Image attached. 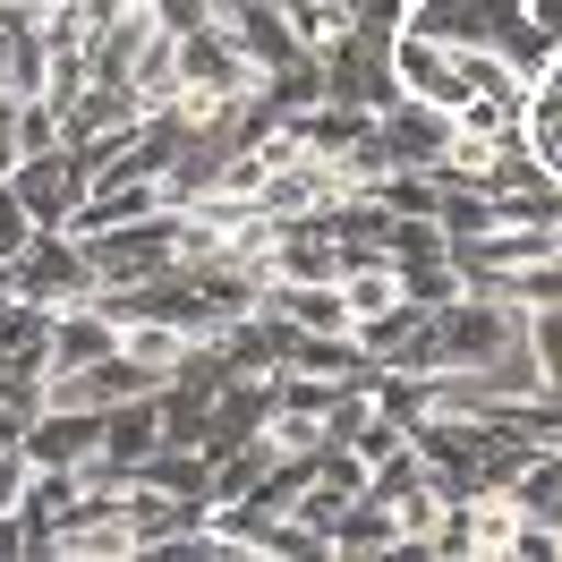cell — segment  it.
Segmentation results:
<instances>
[{
	"label": "cell",
	"mask_w": 562,
	"mask_h": 562,
	"mask_svg": "<svg viewBox=\"0 0 562 562\" xmlns=\"http://www.w3.org/2000/svg\"><path fill=\"white\" fill-rule=\"evenodd\" d=\"M520 137H528V162L546 179H562V43L537 60V77H528L520 94Z\"/></svg>",
	"instance_id": "cell-1"
},
{
	"label": "cell",
	"mask_w": 562,
	"mask_h": 562,
	"mask_svg": "<svg viewBox=\"0 0 562 562\" xmlns=\"http://www.w3.org/2000/svg\"><path fill=\"white\" fill-rule=\"evenodd\" d=\"M69 179H77L69 154H35V162H18V188H9V196H18L26 222H69V213H77L69 205V196H77Z\"/></svg>",
	"instance_id": "cell-2"
},
{
	"label": "cell",
	"mask_w": 562,
	"mask_h": 562,
	"mask_svg": "<svg viewBox=\"0 0 562 562\" xmlns=\"http://www.w3.org/2000/svg\"><path fill=\"white\" fill-rule=\"evenodd\" d=\"M341 299H350V324L358 316H384V307H401V299H409V273H401V265H367V273H341Z\"/></svg>",
	"instance_id": "cell-3"
},
{
	"label": "cell",
	"mask_w": 562,
	"mask_h": 562,
	"mask_svg": "<svg viewBox=\"0 0 562 562\" xmlns=\"http://www.w3.org/2000/svg\"><path fill=\"white\" fill-rule=\"evenodd\" d=\"M26 477H35V460H26V452H0V520H18V503H26Z\"/></svg>",
	"instance_id": "cell-4"
},
{
	"label": "cell",
	"mask_w": 562,
	"mask_h": 562,
	"mask_svg": "<svg viewBox=\"0 0 562 562\" xmlns=\"http://www.w3.org/2000/svg\"><path fill=\"white\" fill-rule=\"evenodd\" d=\"M9 162H18V94L0 86V171H9Z\"/></svg>",
	"instance_id": "cell-5"
}]
</instances>
